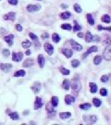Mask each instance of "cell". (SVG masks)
I'll list each match as a JSON object with an SVG mask.
<instances>
[{
    "mask_svg": "<svg viewBox=\"0 0 111 125\" xmlns=\"http://www.w3.org/2000/svg\"><path fill=\"white\" fill-rule=\"evenodd\" d=\"M72 90L73 92H76V93H79V91L81 89V83L79 81V78H76L73 80V83H72Z\"/></svg>",
    "mask_w": 111,
    "mask_h": 125,
    "instance_id": "obj_1",
    "label": "cell"
},
{
    "mask_svg": "<svg viewBox=\"0 0 111 125\" xmlns=\"http://www.w3.org/2000/svg\"><path fill=\"white\" fill-rule=\"evenodd\" d=\"M103 55H104V58H105L106 60L109 61L111 59V45H108L106 47V49H105Z\"/></svg>",
    "mask_w": 111,
    "mask_h": 125,
    "instance_id": "obj_2",
    "label": "cell"
},
{
    "mask_svg": "<svg viewBox=\"0 0 111 125\" xmlns=\"http://www.w3.org/2000/svg\"><path fill=\"white\" fill-rule=\"evenodd\" d=\"M83 120L86 123H94L97 121L96 116L91 115V116H83Z\"/></svg>",
    "mask_w": 111,
    "mask_h": 125,
    "instance_id": "obj_3",
    "label": "cell"
},
{
    "mask_svg": "<svg viewBox=\"0 0 111 125\" xmlns=\"http://www.w3.org/2000/svg\"><path fill=\"white\" fill-rule=\"evenodd\" d=\"M0 69L5 72H9L12 69V65L9 63H5V64L3 63V64H0Z\"/></svg>",
    "mask_w": 111,
    "mask_h": 125,
    "instance_id": "obj_4",
    "label": "cell"
},
{
    "mask_svg": "<svg viewBox=\"0 0 111 125\" xmlns=\"http://www.w3.org/2000/svg\"><path fill=\"white\" fill-rule=\"evenodd\" d=\"M23 58V54L22 53H12V59L16 62H20Z\"/></svg>",
    "mask_w": 111,
    "mask_h": 125,
    "instance_id": "obj_5",
    "label": "cell"
},
{
    "mask_svg": "<svg viewBox=\"0 0 111 125\" xmlns=\"http://www.w3.org/2000/svg\"><path fill=\"white\" fill-rule=\"evenodd\" d=\"M15 18H16V14H15L14 12L7 13V14H5L4 17H3V19H4L5 21H14Z\"/></svg>",
    "mask_w": 111,
    "mask_h": 125,
    "instance_id": "obj_6",
    "label": "cell"
},
{
    "mask_svg": "<svg viewBox=\"0 0 111 125\" xmlns=\"http://www.w3.org/2000/svg\"><path fill=\"white\" fill-rule=\"evenodd\" d=\"M40 9H41L40 5H29V6H27V11H29V12H35V11H38Z\"/></svg>",
    "mask_w": 111,
    "mask_h": 125,
    "instance_id": "obj_7",
    "label": "cell"
},
{
    "mask_svg": "<svg viewBox=\"0 0 111 125\" xmlns=\"http://www.w3.org/2000/svg\"><path fill=\"white\" fill-rule=\"evenodd\" d=\"M44 50L46 51V53L48 55H52L53 52H54V47L49 43H46V44H44Z\"/></svg>",
    "mask_w": 111,
    "mask_h": 125,
    "instance_id": "obj_8",
    "label": "cell"
},
{
    "mask_svg": "<svg viewBox=\"0 0 111 125\" xmlns=\"http://www.w3.org/2000/svg\"><path fill=\"white\" fill-rule=\"evenodd\" d=\"M70 43V45H71V46L74 48V50H77V51H81V49H82V46L80 45V44H78L77 42H75L74 40H70L69 41Z\"/></svg>",
    "mask_w": 111,
    "mask_h": 125,
    "instance_id": "obj_9",
    "label": "cell"
},
{
    "mask_svg": "<svg viewBox=\"0 0 111 125\" xmlns=\"http://www.w3.org/2000/svg\"><path fill=\"white\" fill-rule=\"evenodd\" d=\"M32 90L33 91V93H35V94L39 93L40 90H41V83H39V82L34 83H33V85L32 86Z\"/></svg>",
    "mask_w": 111,
    "mask_h": 125,
    "instance_id": "obj_10",
    "label": "cell"
},
{
    "mask_svg": "<svg viewBox=\"0 0 111 125\" xmlns=\"http://www.w3.org/2000/svg\"><path fill=\"white\" fill-rule=\"evenodd\" d=\"M43 107V101L40 97H36L35 103H34V109H39Z\"/></svg>",
    "mask_w": 111,
    "mask_h": 125,
    "instance_id": "obj_11",
    "label": "cell"
},
{
    "mask_svg": "<svg viewBox=\"0 0 111 125\" xmlns=\"http://www.w3.org/2000/svg\"><path fill=\"white\" fill-rule=\"evenodd\" d=\"M4 40L9 44V46H12V45H13V40H14V35H13V34L7 35V36L4 38Z\"/></svg>",
    "mask_w": 111,
    "mask_h": 125,
    "instance_id": "obj_12",
    "label": "cell"
},
{
    "mask_svg": "<svg viewBox=\"0 0 111 125\" xmlns=\"http://www.w3.org/2000/svg\"><path fill=\"white\" fill-rule=\"evenodd\" d=\"M61 52H62V54H63L66 58H70V57L73 55L72 51H71L70 49H68V48H62Z\"/></svg>",
    "mask_w": 111,
    "mask_h": 125,
    "instance_id": "obj_13",
    "label": "cell"
},
{
    "mask_svg": "<svg viewBox=\"0 0 111 125\" xmlns=\"http://www.w3.org/2000/svg\"><path fill=\"white\" fill-rule=\"evenodd\" d=\"M74 101H75V98H74V96H72V95H70V94H68V95H66V96H65V102H66L67 105L72 104Z\"/></svg>",
    "mask_w": 111,
    "mask_h": 125,
    "instance_id": "obj_14",
    "label": "cell"
},
{
    "mask_svg": "<svg viewBox=\"0 0 111 125\" xmlns=\"http://www.w3.org/2000/svg\"><path fill=\"white\" fill-rule=\"evenodd\" d=\"M96 51H97V46H95V45H93V46H91V47L89 48L88 50L86 51V53H85V54H84V55L82 56V58H85L87 55L91 54L92 52H96Z\"/></svg>",
    "mask_w": 111,
    "mask_h": 125,
    "instance_id": "obj_15",
    "label": "cell"
},
{
    "mask_svg": "<svg viewBox=\"0 0 111 125\" xmlns=\"http://www.w3.org/2000/svg\"><path fill=\"white\" fill-rule=\"evenodd\" d=\"M38 63H39L40 68H43L44 66V58L43 55H39L38 56Z\"/></svg>",
    "mask_w": 111,
    "mask_h": 125,
    "instance_id": "obj_16",
    "label": "cell"
},
{
    "mask_svg": "<svg viewBox=\"0 0 111 125\" xmlns=\"http://www.w3.org/2000/svg\"><path fill=\"white\" fill-rule=\"evenodd\" d=\"M33 65V59H27V60H25L24 63H23V67H25V68H30Z\"/></svg>",
    "mask_w": 111,
    "mask_h": 125,
    "instance_id": "obj_17",
    "label": "cell"
},
{
    "mask_svg": "<svg viewBox=\"0 0 111 125\" xmlns=\"http://www.w3.org/2000/svg\"><path fill=\"white\" fill-rule=\"evenodd\" d=\"M70 16H71V14L69 12H63V13L60 14V18L62 20H68V19L70 18Z\"/></svg>",
    "mask_w": 111,
    "mask_h": 125,
    "instance_id": "obj_18",
    "label": "cell"
},
{
    "mask_svg": "<svg viewBox=\"0 0 111 125\" xmlns=\"http://www.w3.org/2000/svg\"><path fill=\"white\" fill-rule=\"evenodd\" d=\"M69 86H70V82L68 80H64V82L62 83V87L63 89L65 90H68L69 89Z\"/></svg>",
    "mask_w": 111,
    "mask_h": 125,
    "instance_id": "obj_19",
    "label": "cell"
},
{
    "mask_svg": "<svg viewBox=\"0 0 111 125\" xmlns=\"http://www.w3.org/2000/svg\"><path fill=\"white\" fill-rule=\"evenodd\" d=\"M9 117L11 118V120H14V121H18L19 119H20V117H19V114L17 113V112H9Z\"/></svg>",
    "mask_w": 111,
    "mask_h": 125,
    "instance_id": "obj_20",
    "label": "cell"
},
{
    "mask_svg": "<svg viewBox=\"0 0 111 125\" xmlns=\"http://www.w3.org/2000/svg\"><path fill=\"white\" fill-rule=\"evenodd\" d=\"M25 71H23V70H21V71H16V72L14 73V76L15 77H23V76H25Z\"/></svg>",
    "mask_w": 111,
    "mask_h": 125,
    "instance_id": "obj_21",
    "label": "cell"
},
{
    "mask_svg": "<svg viewBox=\"0 0 111 125\" xmlns=\"http://www.w3.org/2000/svg\"><path fill=\"white\" fill-rule=\"evenodd\" d=\"M93 35H92V33L90 32V31H87L86 32V35H85V41L87 42V43H90V42L93 41Z\"/></svg>",
    "mask_w": 111,
    "mask_h": 125,
    "instance_id": "obj_22",
    "label": "cell"
},
{
    "mask_svg": "<svg viewBox=\"0 0 111 125\" xmlns=\"http://www.w3.org/2000/svg\"><path fill=\"white\" fill-rule=\"evenodd\" d=\"M70 116H71V114H70L69 112H61V113L59 114L60 119H62V120H65L67 118H69Z\"/></svg>",
    "mask_w": 111,
    "mask_h": 125,
    "instance_id": "obj_23",
    "label": "cell"
},
{
    "mask_svg": "<svg viewBox=\"0 0 111 125\" xmlns=\"http://www.w3.org/2000/svg\"><path fill=\"white\" fill-rule=\"evenodd\" d=\"M90 87H91V93H96V91H97V85L95 83H90Z\"/></svg>",
    "mask_w": 111,
    "mask_h": 125,
    "instance_id": "obj_24",
    "label": "cell"
},
{
    "mask_svg": "<svg viewBox=\"0 0 111 125\" xmlns=\"http://www.w3.org/2000/svg\"><path fill=\"white\" fill-rule=\"evenodd\" d=\"M86 16H87V21H88L89 24L93 26V25L94 24V19H93V16H92L91 14H87Z\"/></svg>",
    "mask_w": 111,
    "mask_h": 125,
    "instance_id": "obj_25",
    "label": "cell"
},
{
    "mask_svg": "<svg viewBox=\"0 0 111 125\" xmlns=\"http://www.w3.org/2000/svg\"><path fill=\"white\" fill-rule=\"evenodd\" d=\"M102 21H104V22H106V23H109V22H110V16L107 15V14L104 15V16L102 17Z\"/></svg>",
    "mask_w": 111,
    "mask_h": 125,
    "instance_id": "obj_26",
    "label": "cell"
},
{
    "mask_svg": "<svg viewBox=\"0 0 111 125\" xmlns=\"http://www.w3.org/2000/svg\"><path fill=\"white\" fill-rule=\"evenodd\" d=\"M57 103H58V98L56 96H53L51 98V104L53 107H56L57 106Z\"/></svg>",
    "mask_w": 111,
    "mask_h": 125,
    "instance_id": "obj_27",
    "label": "cell"
},
{
    "mask_svg": "<svg viewBox=\"0 0 111 125\" xmlns=\"http://www.w3.org/2000/svg\"><path fill=\"white\" fill-rule=\"evenodd\" d=\"M91 107V104L90 103H85V104H81L80 105V108L81 109H84V110H87Z\"/></svg>",
    "mask_w": 111,
    "mask_h": 125,
    "instance_id": "obj_28",
    "label": "cell"
},
{
    "mask_svg": "<svg viewBox=\"0 0 111 125\" xmlns=\"http://www.w3.org/2000/svg\"><path fill=\"white\" fill-rule=\"evenodd\" d=\"M52 40L55 42V43H58V42L60 41V37H59V35H58L57 33H53V35H52Z\"/></svg>",
    "mask_w": 111,
    "mask_h": 125,
    "instance_id": "obj_29",
    "label": "cell"
},
{
    "mask_svg": "<svg viewBox=\"0 0 111 125\" xmlns=\"http://www.w3.org/2000/svg\"><path fill=\"white\" fill-rule=\"evenodd\" d=\"M32 45V43L30 41H24V42H22V47L23 48H29L30 46Z\"/></svg>",
    "mask_w": 111,
    "mask_h": 125,
    "instance_id": "obj_30",
    "label": "cell"
},
{
    "mask_svg": "<svg viewBox=\"0 0 111 125\" xmlns=\"http://www.w3.org/2000/svg\"><path fill=\"white\" fill-rule=\"evenodd\" d=\"M101 61H102V58L100 56H96L94 58V65H98V64L101 63Z\"/></svg>",
    "mask_w": 111,
    "mask_h": 125,
    "instance_id": "obj_31",
    "label": "cell"
},
{
    "mask_svg": "<svg viewBox=\"0 0 111 125\" xmlns=\"http://www.w3.org/2000/svg\"><path fill=\"white\" fill-rule=\"evenodd\" d=\"M93 103L95 107H100L101 106V100L98 99V98H94L93 99Z\"/></svg>",
    "mask_w": 111,
    "mask_h": 125,
    "instance_id": "obj_32",
    "label": "cell"
},
{
    "mask_svg": "<svg viewBox=\"0 0 111 125\" xmlns=\"http://www.w3.org/2000/svg\"><path fill=\"white\" fill-rule=\"evenodd\" d=\"M109 74H107V75H104V76H102V78H101V82L102 83H107V81H108V79H109Z\"/></svg>",
    "mask_w": 111,
    "mask_h": 125,
    "instance_id": "obj_33",
    "label": "cell"
},
{
    "mask_svg": "<svg viewBox=\"0 0 111 125\" xmlns=\"http://www.w3.org/2000/svg\"><path fill=\"white\" fill-rule=\"evenodd\" d=\"M80 64H81V62H80L79 60H77V59H75V60H72V61H71V65H72V67H73V68H77V67H79V66H80Z\"/></svg>",
    "mask_w": 111,
    "mask_h": 125,
    "instance_id": "obj_34",
    "label": "cell"
},
{
    "mask_svg": "<svg viewBox=\"0 0 111 125\" xmlns=\"http://www.w3.org/2000/svg\"><path fill=\"white\" fill-rule=\"evenodd\" d=\"M59 70H60V71H61V73H62L63 75H68V74H69V71H68V70H66V69L63 68V67H61Z\"/></svg>",
    "mask_w": 111,
    "mask_h": 125,
    "instance_id": "obj_35",
    "label": "cell"
},
{
    "mask_svg": "<svg viewBox=\"0 0 111 125\" xmlns=\"http://www.w3.org/2000/svg\"><path fill=\"white\" fill-rule=\"evenodd\" d=\"M61 28L63 30H68V31H70L71 30V26L69 24H62L61 25Z\"/></svg>",
    "mask_w": 111,
    "mask_h": 125,
    "instance_id": "obj_36",
    "label": "cell"
},
{
    "mask_svg": "<svg viewBox=\"0 0 111 125\" xmlns=\"http://www.w3.org/2000/svg\"><path fill=\"white\" fill-rule=\"evenodd\" d=\"M46 110L48 111V113H49V112L54 111V110H53V106H52L51 103H48V104L46 105Z\"/></svg>",
    "mask_w": 111,
    "mask_h": 125,
    "instance_id": "obj_37",
    "label": "cell"
},
{
    "mask_svg": "<svg viewBox=\"0 0 111 125\" xmlns=\"http://www.w3.org/2000/svg\"><path fill=\"white\" fill-rule=\"evenodd\" d=\"M73 8H74V10L78 12V13H81V7L78 5V4H75L74 6H73Z\"/></svg>",
    "mask_w": 111,
    "mask_h": 125,
    "instance_id": "obj_38",
    "label": "cell"
},
{
    "mask_svg": "<svg viewBox=\"0 0 111 125\" xmlns=\"http://www.w3.org/2000/svg\"><path fill=\"white\" fill-rule=\"evenodd\" d=\"M74 23H75V26H74V31H81V26H80V25L77 23V21H74Z\"/></svg>",
    "mask_w": 111,
    "mask_h": 125,
    "instance_id": "obj_39",
    "label": "cell"
},
{
    "mask_svg": "<svg viewBox=\"0 0 111 125\" xmlns=\"http://www.w3.org/2000/svg\"><path fill=\"white\" fill-rule=\"evenodd\" d=\"M100 94H101V95H103V96H106V95H107V89H105V88H102V89L100 90Z\"/></svg>",
    "mask_w": 111,
    "mask_h": 125,
    "instance_id": "obj_40",
    "label": "cell"
},
{
    "mask_svg": "<svg viewBox=\"0 0 111 125\" xmlns=\"http://www.w3.org/2000/svg\"><path fill=\"white\" fill-rule=\"evenodd\" d=\"M29 35H30V37L33 39V41H36V40L38 39V38H37V36H36L34 33H33V32H30V33H29Z\"/></svg>",
    "mask_w": 111,
    "mask_h": 125,
    "instance_id": "obj_41",
    "label": "cell"
},
{
    "mask_svg": "<svg viewBox=\"0 0 111 125\" xmlns=\"http://www.w3.org/2000/svg\"><path fill=\"white\" fill-rule=\"evenodd\" d=\"M3 56H4L5 58H8V57L9 56V51L8 49H4V50H3Z\"/></svg>",
    "mask_w": 111,
    "mask_h": 125,
    "instance_id": "obj_42",
    "label": "cell"
},
{
    "mask_svg": "<svg viewBox=\"0 0 111 125\" xmlns=\"http://www.w3.org/2000/svg\"><path fill=\"white\" fill-rule=\"evenodd\" d=\"M8 2L10 4V5H13V6H16L18 4V0H8Z\"/></svg>",
    "mask_w": 111,
    "mask_h": 125,
    "instance_id": "obj_43",
    "label": "cell"
},
{
    "mask_svg": "<svg viewBox=\"0 0 111 125\" xmlns=\"http://www.w3.org/2000/svg\"><path fill=\"white\" fill-rule=\"evenodd\" d=\"M98 30H107V31H110L111 28L110 27H107V28H105V27H102L101 25L98 26Z\"/></svg>",
    "mask_w": 111,
    "mask_h": 125,
    "instance_id": "obj_44",
    "label": "cell"
},
{
    "mask_svg": "<svg viewBox=\"0 0 111 125\" xmlns=\"http://www.w3.org/2000/svg\"><path fill=\"white\" fill-rule=\"evenodd\" d=\"M16 29H17V31H22V27L20 25V24H16Z\"/></svg>",
    "mask_w": 111,
    "mask_h": 125,
    "instance_id": "obj_45",
    "label": "cell"
},
{
    "mask_svg": "<svg viewBox=\"0 0 111 125\" xmlns=\"http://www.w3.org/2000/svg\"><path fill=\"white\" fill-rule=\"evenodd\" d=\"M42 38H43V39H47V38H48V33H47V32L43 33V34H42Z\"/></svg>",
    "mask_w": 111,
    "mask_h": 125,
    "instance_id": "obj_46",
    "label": "cell"
},
{
    "mask_svg": "<svg viewBox=\"0 0 111 125\" xmlns=\"http://www.w3.org/2000/svg\"><path fill=\"white\" fill-rule=\"evenodd\" d=\"M93 41H100V39H99V36H96V35H95V36H94V37H93Z\"/></svg>",
    "mask_w": 111,
    "mask_h": 125,
    "instance_id": "obj_47",
    "label": "cell"
},
{
    "mask_svg": "<svg viewBox=\"0 0 111 125\" xmlns=\"http://www.w3.org/2000/svg\"><path fill=\"white\" fill-rule=\"evenodd\" d=\"M78 37L82 38V37H83V33H82V32H79V33H78Z\"/></svg>",
    "mask_w": 111,
    "mask_h": 125,
    "instance_id": "obj_48",
    "label": "cell"
},
{
    "mask_svg": "<svg viewBox=\"0 0 111 125\" xmlns=\"http://www.w3.org/2000/svg\"><path fill=\"white\" fill-rule=\"evenodd\" d=\"M26 55H27V56H30V55H31V51H30V50H27V51H26Z\"/></svg>",
    "mask_w": 111,
    "mask_h": 125,
    "instance_id": "obj_49",
    "label": "cell"
},
{
    "mask_svg": "<svg viewBox=\"0 0 111 125\" xmlns=\"http://www.w3.org/2000/svg\"><path fill=\"white\" fill-rule=\"evenodd\" d=\"M67 7H68V6H66V5H62V8H63V9H66Z\"/></svg>",
    "mask_w": 111,
    "mask_h": 125,
    "instance_id": "obj_50",
    "label": "cell"
}]
</instances>
